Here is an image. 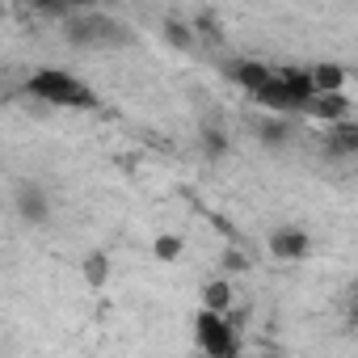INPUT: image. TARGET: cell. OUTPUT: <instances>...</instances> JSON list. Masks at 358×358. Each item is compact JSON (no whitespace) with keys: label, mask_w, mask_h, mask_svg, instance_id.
I'll return each mask as SVG.
<instances>
[{"label":"cell","mask_w":358,"mask_h":358,"mask_svg":"<svg viewBox=\"0 0 358 358\" xmlns=\"http://www.w3.org/2000/svg\"><path fill=\"white\" fill-rule=\"evenodd\" d=\"M22 93L43 101V106H55V110H93L97 106V93L76 80L68 68H38L22 80Z\"/></svg>","instance_id":"6da1fadb"},{"label":"cell","mask_w":358,"mask_h":358,"mask_svg":"<svg viewBox=\"0 0 358 358\" xmlns=\"http://www.w3.org/2000/svg\"><path fill=\"white\" fill-rule=\"evenodd\" d=\"M64 38L72 47H122L131 38V30L122 22H114L110 13H97V9H72L64 17Z\"/></svg>","instance_id":"7a4b0ae2"},{"label":"cell","mask_w":358,"mask_h":358,"mask_svg":"<svg viewBox=\"0 0 358 358\" xmlns=\"http://www.w3.org/2000/svg\"><path fill=\"white\" fill-rule=\"evenodd\" d=\"M194 337H199V350L207 358H236L241 354V337H236V324L220 312H199L194 316Z\"/></svg>","instance_id":"3957f363"},{"label":"cell","mask_w":358,"mask_h":358,"mask_svg":"<svg viewBox=\"0 0 358 358\" xmlns=\"http://www.w3.org/2000/svg\"><path fill=\"white\" fill-rule=\"evenodd\" d=\"M308 245H312V236H308L299 224H282V228L270 232V253H274L278 262H299V257L308 253Z\"/></svg>","instance_id":"277c9868"},{"label":"cell","mask_w":358,"mask_h":358,"mask_svg":"<svg viewBox=\"0 0 358 358\" xmlns=\"http://www.w3.org/2000/svg\"><path fill=\"white\" fill-rule=\"evenodd\" d=\"M13 207H17V215H22L26 224H47V220H51V203H47V194H43L34 182H22V186H17Z\"/></svg>","instance_id":"5b68a950"},{"label":"cell","mask_w":358,"mask_h":358,"mask_svg":"<svg viewBox=\"0 0 358 358\" xmlns=\"http://www.w3.org/2000/svg\"><path fill=\"white\" fill-rule=\"evenodd\" d=\"M303 114H312V118H324V122H350V97L345 93H316L308 106H303Z\"/></svg>","instance_id":"8992f818"},{"label":"cell","mask_w":358,"mask_h":358,"mask_svg":"<svg viewBox=\"0 0 358 358\" xmlns=\"http://www.w3.org/2000/svg\"><path fill=\"white\" fill-rule=\"evenodd\" d=\"M253 131H257V139H262V143H270V148H282V143H291V139H295V122H291V118H282V114H266V118H257V122H253Z\"/></svg>","instance_id":"52a82bcc"},{"label":"cell","mask_w":358,"mask_h":358,"mask_svg":"<svg viewBox=\"0 0 358 358\" xmlns=\"http://www.w3.org/2000/svg\"><path fill=\"white\" fill-rule=\"evenodd\" d=\"M308 76H312V89L316 93H345V68H337V64L308 68Z\"/></svg>","instance_id":"ba28073f"},{"label":"cell","mask_w":358,"mask_h":358,"mask_svg":"<svg viewBox=\"0 0 358 358\" xmlns=\"http://www.w3.org/2000/svg\"><path fill=\"white\" fill-rule=\"evenodd\" d=\"M228 308H232V287H228L224 278L207 282V287H203V312H220V316H228Z\"/></svg>","instance_id":"9c48e42d"},{"label":"cell","mask_w":358,"mask_h":358,"mask_svg":"<svg viewBox=\"0 0 358 358\" xmlns=\"http://www.w3.org/2000/svg\"><path fill=\"white\" fill-rule=\"evenodd\" d=\"M329 143L337 148V152H358V131H354V122H337L333 127V135H329Z\"/></svg>","instance_id":"30bf717a"},{"label":"cell","mask_w":358,"mask_h":358,"mask_svg":"<svg viewBox=\"0 0 358 358\" xmlns=\"http://www.w3.org/2000/svg\"><path fill=\"white\" fill-rule=\"evenodd\" d=\"M203 148H207V156H224L228 152V135L220 127H203Z\"/></svg>","instance_id":"8fae6325"},{"label":"cell","mask_w":358,"mask_h":358,"mask_svg":"<svg viewBox=\"0 0 358 358\" xmlns=\"http://www.w3.org/2000/svg\"><path fill=\"white\" fill-rule=\"evenodd\" d=\"M106 270H110L106 253H93V257H85V278H89L93 287H101V282H106Z\"/></svg>","instance_id":"7c38bea8"},{"label":"cell","mask_w":358,"mask_h":358,"mask_svg":"<svg viewBox=\"0 0 358 358\" xmlns=\"http://www.w3.org/2000/svg\"><path fill=\"white\" fill-rule=\"evenodd\" d=\"M177 253H182V241H177V236H156V257L160 262H173Z\"/></svg>","instance_id":"4fadbf2b"},{"label":"cell","mask_w":358,"mask_h":358,"mask_svg":"<svg viewBox=\"0 0 358 358\" xmlns=\"http://www.w3.org/2000/svg\"><path fill=\"white\" fill-rule=\"evenodd\" d=\"M245 266H249V262H245L241 253H224V270H228V274H236V270H245Z\"/></svg>","instance_id":"5bb4252c"},{"label":"cell","mask_w":358,"mask_h":358,"mask_svg":"<svg viewBox=\"0 0 358 358\" xmlns=\"http://www.w3.org/2000/svg\"><path fill=\"white\" fill-rule=\"evenodd\" d=\"M199 358H207V354H199Z\"/></svg>","instance_id":"9a60e30c"},{"label":"cell","mask_w":358,"mask_h":358,"mask_svg":"<svg viewBox=\"0 0 358 358\" xmlns=\"http://www.w3.org/2000/svg\"><path fill=\"white\" fill-rule=\"evenodd\" d=\"M0 13H5V9H0Z\"/></svg>","instance_id":"2e32d148"}]
</instances>
